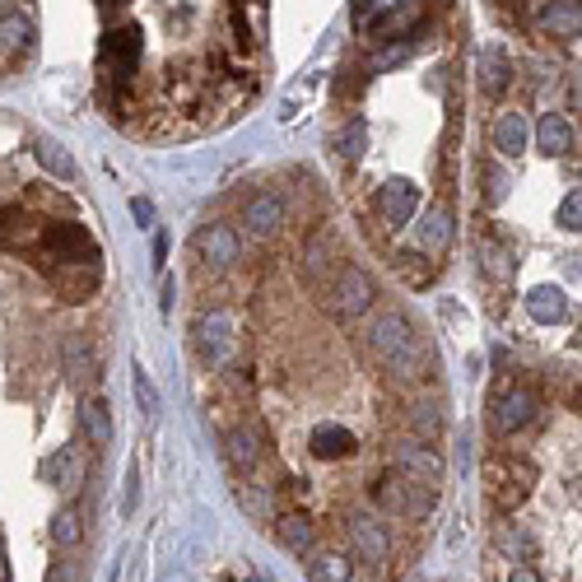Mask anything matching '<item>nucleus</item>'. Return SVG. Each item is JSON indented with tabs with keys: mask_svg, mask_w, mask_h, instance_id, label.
I'll use <instances>...</instances> for the list:
<instances>
[{
	"mask_svg": "<svg viewBox=\"0 0 582 582\" xmlns=\"http://www.w3.org/2000/svg\"><path fill=\"white\" fill-rule=\"evenodd\" d=\"M368 350L378 354V364L401 382H429V373H434V359L424 350V340L415 336V326L401 312H378L368 322Z\"/></svg>",
	"mask_w": 582,
	"mask_h": 582,
	"instance_id": "obj_1",
	"label": "nucleus"
},
{
	"mask_svg": "<svg viewBox=\"0 0 582 582\" xmlns=\"http://www.w3.org/2000/svg\"><path fill=\"white\" fill-rule=\"evenodd\" d=\"M140 56H145V38H140V28L126 24V28L103 33V42H98V84H103V98H108V103H117V89L131 84Z\"/></svg>",
	"mask_w": 582,
	"mask_h": 582,
	"instance_id": "obj_2",
	"label": "nucleus"
},
{
	"mask_svg": "<svg viewBox=\"0 0 582 582\" xmlns=\"http://www.w3.org/2000/svg\"><path fill=\"white\" fill-rule=\"evenodd\" d=\"M98 266V243L94 233L84 229V224H42V243H38V266Z\"/></svg>",
	"mask_w": 582,
	"mask_h": 582,
	"instance_id": "obj_3",
	"label": "nucleus"
},
{
	"mask_svg": "<svg viewBox=\"0 0 582 582\" xmlns=\"http://www.w3.org/2000/svg\"><path fill=\"white\" fill-rule=\"evenodd\" d=\"M196 345H201L205 364L215 368V373L238 364V326H233L229 312L224 308L201 312V317H196Z\"/></svg>",
	"mask_w": 582,
	"mask_h": 582,
	"instance_id": "obj_4",
	"label": "nucleus"
},
{
	"mask_svg": "<svg viewBox=\"0 0 582 582\" xmlns=\"http://www.w3.org/2000/svg\"><path fill=\"white\" fill-rule=\"evenodd\" d=\"M536 415H541V396L531 392V387H517V382H499L494 387V401H489V429L494 434H517Z\"/></svg>",
	"mask_w": 582,
	"mask_h": 582,
	"instance_id": "obj_5",
	"label": "nucleus"
},
{
	"mask_svg": "<svg viewBox=\"0 0 582 582\" xmlns=\"http://www.w3.org/2000/svg\"><path fill=\"white\" fill-rule=\"evenodd\" d=\"M485 485H489V499L499 503V508H517L531 494V485H536V466L522 457H489Z\"/></svg>",
	"mask_w": 582,
	"mask_h": 582,
	"instance_id": "obj_6",
	"label": "nucleus"
},
{
	"mask_svg": "<svg viewBox=\"0 0 582 582\" xmlns=\"http://www.w3.org/2000/svg\"><path fill=\"white\" fill-rule=\"evenodd\" d=\"M373 298H378V289H373L368 271H359V266H340L336 280H331V289H326V308L336 312L340 322H359V317L373 308Z\"/></svg>",
	"mask_w": 582,
	"mask_h": 582,
	"instance_id": "obj_7",
	"label": "nucleus"
},
{
	"mask_svg": "<svg viewBox=\"0 0 582 582\" xmlns=\"http://www.w3.org/2000/svg\"><path fill=\"white\" fill-rule=\"evenodd\" d=\"M191 247H196V257H201L205 271H229L233 261L243 257V243H238V229H233V224H205Z\"/></svg>",
	"mask_w": 582,
	"mask_h": 582,
	"instance_id": "obj_8",
	"label": "nucleus"
},
{
	"mask_svg": "<svg viewBox=\"0 0 582 582\" xmlns=\"http://www.w3.org/2000/svg\"><path fill=\"white\" fill-rule=\"evenodd\" d=\"M392 461H396V471L410 475V480H420V485H434V489L443 485V457H438L429 443H420V438L396 447Z\"/></svg>",
	"mask_w": 582,
	"mask_h": 582,
	"instance_id": "obj_9",
	"label": "nucleus"
},
{
	"mask_svg": "<svg viewBox=\"0 0 582 582\" xmlns=\"http://www.w3.org/2000/svg\"><path fill=\"white\" fill-rule=\"evenodd\" d=\"M224 457L238 475H252L266 457V434H261V424H238L229 438H224Z\"/></svg>",
	"mask_w": 582,
	"mask_h": 582,
	"instance_id": "obj_10",
	"label": "nucleus"
},
{
	"mask_svg": "<svg viewBox=\"0 0 582 582\" xmlns=\"http://www.w3.org/2000/svg\"><path fill=\"white\" fill-rule=\"evenodd\" d=\"M285 196H275V191H261V196H252L243 210V224L252 238H275V233L285 229Z\"/></svg>",
	"mask_w": 582,
	"mask_h": 582,
	"instance_id": "obj_11",
	"label": "nucleus"
},
{
	"mask_svg": "<svg viewBox=\"0 0 582 582\" xmlns=\"http://www.w3.org/2000/svg\"><path fill=\"white\" fill-rule=\"evenodd\" d=\"M415 205H420V187H410V182H387V187H378V196H373V210H378L382 224H392V229L410 224Z\"/></svg>",
	"mask_w": 582,
	"mask_h": 582,
	"instance_id": "obj_12",
	"label": "nucleus"
},
{
	"mask_svg": "<svg viewBox=\"0 0 582 582\" xmlns=\"http://www.w3.org/2000/svg\"><path fill=\"white\" fill-rule=\"evenodd\" d=\"M47 280L66 303H89L98 294V266H47Z\"/></svg>",
	"mask_w": 582,
	"mask_h": 582,
	"instance_id": "obj_13",
	"label": "nucleus"
},
{
	"mask_svg": "<svg viewBox=\"0 0 582 582\" xmlns=\"http://www.w3.org/2000/svg\"><path fill=\"white\" fill-rule=\"evenodd\" d=\"M541 28L550 38H578L582 33V0H545Z\"/></svg>",
	"mask_w": 582,
	"mask_h": 582,
	"instance_id": "obj_14",
	"label": "nucleus"
},
{
	"mask_svg": "<svg viewBox=\"0 0 582 582\" xmlns=\"http://www.w3.org/2000/svg\"><path fill=\"white\" fill-rule=\"evenodd\" d=\"M42 224L24 210H0V247H38Z\"/></svg>",
	"mask_w": 582,
	"mask_h": 582,
	"instance_id": "obj_15",
	"label": "nucleus"
},
{
	"mask_svg": "<svg viewBox=\"0 0 582 582\" xmlns=\"http://www.w3.org/2000/svg\"><path fill=\"white\" fill-rule=\"evenodd\" d=\"M489 145L499 154H522L527 149V117L522 112H499L494 126H489Z\"/></svg>",
	"mask_w": 582,
	"mask_h": 582,
	"instance_id": "obj_16",
	"label": "nucleus"
},
{
	"mask_svg": "<svg viewBox=\"0 0 582 582\" xmlns=\"http://www.w3.org/2000/svg\"><path fill=\"white\" fill-rule=\"evenodd\" d=\"M350 541H354V550H359V559H368V564H382V559H387V531H382L373 517H354Z\"/></svg>",
	"mask_w": 582,
	"mask_h": 582,
	"instance_id": "obj_17",
	"label": "nucleus"
},
{
	"mask_svg": "<svg viewBox=\"0 0 582 582\" xmlns=\"http://www.w3.org/2000/svg\"><path fill=\"white\" fill-rule=\"evenodd\" d=\"M80 424H84V438H89L94 447L112 443V415H108V401H103V396H84L80 401Z\"/></svg>",
	"mask_w": 582,
	"mask_h": 582,
	"instance_id": "obj_18",
	"label": "nucleus"
},
{
	"mask_svg": "<svg viewBox=\"0 0 582 582\" xmlns=\"http://www.w3.org/2000/svg\"><path fill=\"white\" fill-rule=\"evenodd\" d=\"M447 247H452V215H447L443 205H438V210H429V215L420 219V252H429V257H443Z\"/></svg>",
	"mask_w": 582,
	"mask_h": 582,
	"instance_id": "obj_19",
	"label": "nucleus"
},
{
	"mask_svg": "<svg viewBox=\"0 0 582 582\" xmlns=\"http://www.w3.org/2000/svg\"><path fill=\"white\" fill-rule=\"evenodd\" d=\"M0 42L14 47V52H28V47H33V19H28L19 5H5V10H0Z\"/></svg>",
	"mask_w": 582,
	"mask_h": 582,
	"instance_id": "obj_20",
	"label": "nucleus"
},
{
	"mask_svg": "<svg viewBox=\"0 0 582 582\" xmlns=\"http://www.w3.org/2000/svg\"><path fill=\"white\" fill-rule=\"evenodd\" d=\"M331 257H336V247L326 233H312L308 247H303V275H308V285H322L326 275H331Z\"/></svg>",
	"mask_w": 582,
	"mask_h": 582,
	"instance_id": "obj_21",
	"label": "nucleus"
},
{
	"mask_svg": "<svg viewBox=\"0 0 582 582\" xmlns=\"http://www.w3.org/2000/svg\"><path fill=\"white\" fill-rule=\"evenodd\" d=\"M480 75H485V80H480V89H485L489 98H499L503 89L513 84V61H508L499 47H489V52L480 56Z\"/></svg>",
	"mask_w": 582,
	"mask_h": 582,
	"instance_id": "obj_22",
	"label": "nucleus"
},
{
	"mask_svg": "<svg viewBox=\"0 0 582 582\" xmlns=\"http://www.w3.org/2000/svg\"><path fill=\"white\" fill-rule=\"evenodd\" d=\"M536 140H541L545 154H569L573 149V126L559 117V112H545L541 126H536Z\"/></svg>",
	"mask_w": 582,
	"mask_h": 582,
	"instance_id": "obj_23",
	"label": "nucleus"
},
{
	"mask_svg": "<svg viewBox=\"0 0 582 582\" xmlns=\"http://www.w3.org/2000/svg\"><path fill=\"white\" fill-rule=\"evenodd\" d=\"M275 536H280V545H285V550H294V555H308V550H312V536H317V531H312V522L303 513H285V517H280V527H275Z\"/></svg>",
	"mask_w": 582,
	"mask_h": 582,
	"instance_id": "obj_24",
	"label": "nucleus"
},
{
	"mask_svg": "<svg viewBox=\"0 0 582 582\" xmlns=\"http://www.w3.org/2000/svg\"><path fill=\"white\" fill-rule=\"evenodd\" d=\"M410 434L420 438V443H434L443 434V410H438V401H415L410 406Z\"/></svg>",
	"mask_w": 582,
	"mask_h": 582,
	"instance_id": "obj_25",
	"label": "nucleus"
},
{
	"mask_svg": "<svg viewBox=\"0 0 582 582\" xmlns=\"http://www.w3.org/2000/svg\"><path fill=\"white\" fill-rule=\"evenodd\" d=\"M312 452L326 461H336V457H350L354 452V434L350 429H340V424H326V429H317V438H312Z\"/></svg>",
	"mask_w": 582,
	"mask_h": 582,
	"instance_id": "obj_26",
	"label": "nucleus"
},
{
	"mask_svg": "<svg viewBox=\"0 0 582 582\" xmlns=\"http://www.w3.org/2000/svg\"><path fill=\"white\" fill-rule=\"evenodd\" d=\"M531 317H536V322H545V326H555V322H564V317H569V303H564V294H559V289H536V294H531Z\"/></svg>",
	"mask_w": 582,
	"mask_h": 582,
	"instance_id": "obj_27",
	"label": "nucleus"
},
{
	"mask_svg": "<svg viewBox=\"0 0 582 582\" xmlns=\"http://www.w3.org/2000/svg\"><path fill=\"white\" fill-rule=\"evenodd\" d=\"M308 582H350V559H345V555H317V559H308Z\"/></svg>",
	"mask_w": 582,
	"mask_h": 582,
	"instance_id": "obj_28",
	"label": "nucleus"
},
{
	"mask_svg": "<svg viewBox=\"0 0 582 582\" xmlns=\"http://www.w3.org/2000/svg\"><path fill=\"white\" fill-rule=\"evenodd\" d=\"M131 392H136V401H140V415L154 420V415H159V387H154V378H149L140 364L131 368Z\"/></svg>",
	"mask_w": 582,
	"mask_h": 582,
	"instance_id": "obj_29",
	"label": "nucleus"
},
{
	"mask_svg": "<svg viewBox=\"0 0 582 582\" xmlns=\"http://www.w3.org/2000/svg\"><path fill=\"white\" fill-rule=\"evenodd\" d=\"M359 154H364V122L354 117V122L340 126V136H336V159H340V163H354Z\"/></svg>",
	"mask_w": 582,
	"mask_h": 582,
	"instance_id": "obj_30",
	"label": "nucleus"
},
{
	"mask_svg": "<svg viewBox=\"0 0 582 582\" xmlns=\"http://www.w3.org/2000/svg\"><path fill=\"white\" fill-rule=\"evenodd\" d=\"M480 271H485L489 280H508V271H513L508 252H503L494 238H485V243H480Z\"/></svg>",
	"mask_w": 582,
	"mask_h": 582,
	"instance_id": "obj_31",
	"label": "nucleus"
},
{
	"mask_svg": "<svg viewBox=\"0 0 582 582\" xmlns=\"http://www.w3.org/2000/svg\"><path fill=\"white\" fill-rule=\"evenodd\" d=\"M38 159H42V168H47V173H56V177H66V182H75V159H70L66 149L61 145H47V140H42L38 145Z\"/></svg>",
	"mask_w": 582,
	"mask_h": 582,
	"instance_id": "obj_32",
	"label": "nucleus"
},
{
	"mask_svg": "<svg viewBox=\"0 0 582 582\" xmlns=\"http://www.w3.org/2000/svg\"><path fill=\"white\" fill-rule=\"evenodd\" d=\"M238 508H243L247 517L266 522V517H271V494H266V485H238Z\"/></svg>",
	"mask_w": 582,
	"mask_h": 582,
	"instance_id": "obj_33",
	"label": "nucleus"
},
{
	"mask_svg": "<svg viewBox=\"0 0 582 582\" xmlns=\"http://www.w3.org/2000/svg\"><path fill=\"white\" fill-rule=\"evenodd\" d=\"M80 485H84V461H80V452L70 447V452H61V489H66V494H80Z\"/></svg>",
	"mask_w": 582,
	"mask_h": 582,
	"instance_id": "obj_34",
	"label": "nucleus"
},
{
	"mask_svg": "<svg viewBox=\"0 0 582 582\" xmlns=\"http://www.w3.org/2000/svg\"><path fill=\"white\" fill-rule=\"evenodd\" d=\"M52 536H56L61 545H80V541H84V522H80V513H75V508H66V513L56 517Z\"/></svg>",
	"mask_w": 582,
	"mask_h": 582,
	"instance_id": "obj_35",
	"label": "nucleus"
},
{
	"mask_svg": "<svg viewBox=\"0 0 582 582\" xmlns=\"http://www.w3.org/2000/svg\"><path fill=\"white\" fill-rule=\"evenodd\" d=\"M559 224L564 229H582V187H569V196L559 201Z\"/></svg>",
	"mask_w": 582,
	"mask_h": 582,
	"instance_id": "obj_36",
	"label": "nucleus"
},
{
	"mask_svg": "<svg viewBox=\"0 0 582 582\" xmlns=\"http://www.w3.org/2000/svg\"><path fill=\"white\" fill-rule=\"evenodd\" d=\"M89 373H94V364H89V354H84L80 345H75V350H70V378H75V382H84V378H89Z\"/></svg>",
	"mask_w": 582,
	"mask_h": 582,
	"instance_id": "obj_37",
	"label": "nucleus"
},
{
	"mask_svg": "<svg viewBox=\"0 0 582 582\" xmlns=\"http://www.w3.org/2000/svg\"><path fill=\"white\" fill-rule=\"evenodd\" d=\"M136 499H140V471L131 466V471H126V513L136 508Z\"/></svg>",
	"mask_w": 582,
	"mask_h": 582,
	"instance_id": "obj_38",
	"label": "nucleus"
},
{
	"mask_svg": "<svg viewBox=\"0 0 582 582\" xmlns=\"http://www.w3.org/2000/svg\"><path fill=\"white\" fill-rule=\"evenodd\" d=\"M485 182H489V201H499L503 196V173L499 168H485Z\"/></svg>",
	"mask_w": 582,
	"mask_h": 582,
	"instance_id": "obj_39",
	"label": "nucleus"
},
{
	"mask_svg": "<svg viewBox=\"0 0 582 582\" xmlns=\"http://www.w3.org/2000/svg\"><path fill=\"white\" fill-rule=\"evenodd\" d=\"M508 582H541V573L531 569V564H522V569H513V573H508Z\"/></svg>",
	"mask_w": 582,
	"mask_h": 582,
	"instance_id": "obj_40",
	"label": "nucleus"
},
{
	"mask_svg": "<svg viewBox=\"0 0 582 582\" xmlns=\"http://www.w3.org/2000/svg\"><path fill=\"white\" fill-rule=\"evenodd\" d=\"M368 14H373V0H354V24H359V19H368Z\"/></svg>",
	"mask_w": 582,
	"mask_h": 582,
	"instance_id": "obj_41",
	"label": "nucleus"
},
{
	"mask_svg": "<svg viewBox=\"0 0 582 582\" xmlns=\"http://www.w3.org/2000/svg\"><path fill=\"white\" fill-rule=\"evenodd\" d=\"M98 5H103V10H108V14H117V10H122V5H126V0H98Z\"/></svg>",
	"mask_w": 582,
	"mask_h": 582,
	"instance_id": "obj_42",
	"label": "nucleus"
},
{
	"mask_svg": "<svg viewBox=\"0 0 582 582\" xmlns=\"http://www.w3.org/2000/svg\"><path fill=\"white\" fill-rule=\"evenodd\" d=\"M573 401H578V406H582V387H578V396H573Z\"/></svg>",
	"mask_w": 582,
	"mask_h": 582,
	"instance_id": "obj_43",
	"label": "nucleus"
}]
</instances>
